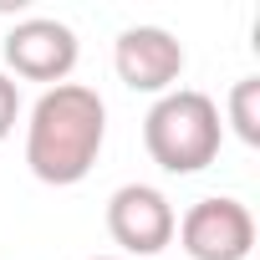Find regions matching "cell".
I'll use <instances>...</instances> for the list:
<instances>
[{"label": "cell", "instance_id": "cell-1", "mask_svg": "<svg viewBox=\"0 0 260 260\" xmlns=\"http://www.w3.org/2000/svg\"><path fill=\"white\" fill-rule=\"evenodd\" d=\"M107 143V102L87 82H56L36 97L26 117V169L51 184L72 189L97 169V153Z\"/></svg>", "mask_w": 260, "mask_h": 260}, {"label": "cell", "instance_id": "cell-2", "mask_svg": "<svg viewBox=\"0 0 260 260\" xmlns=\"http://www.w3.org/2000/svg\"><path fill=\"white\" fill-rule=\"evenodd\" d=\"M224 143V122H219V102L199 87H174L164 97H153L148 117H143V148L148 158L184 179V174H204L219 158Z\"/></svg>", "mask_w": 260, "mask_h": 260}, {"label": "cell", "instance_id": "cell-3", "mask_svg": "<svg viewBox=\"0 0 260 260\" xmlns=\"http://www.w3.org/2000/svg\"><path fill=\"white\" fill-rule=\"evenodd\" d=\"M179 245L189 260H250L255 250V214L235 194L194 199L179 219Z\"/></svg>", "mask_w": 260, "mask_h": 260}, {"label": "cell", "instance_id": "cell-4", "mask_svg": "<svg viewBox=\"0 0 260 260\" xmlns=\"http://www.w3.org/2000/svg\"><path fill=\"white\" fill-rule=\"evenodd\" d=\"M179 214L169 204L164 189L153 184H122L107 199V235L122 250V260H138V255H164L174 245Z\"/></svg>", "mask_w": 260, "mask_h": 260}, {"label": "cell", "instance_id": "cell-5", "mask_svg": "<svg viewBox=\"0 0 260 260\" xmlns=\"http://www.w3.org/2000/svg\"><path fill=\"white\" fill-rule=\"evenodd\" d=\"M82 46H77V31L56 16H26L6 31V77H21V82H41V87H56L72 77Z\"/></svg>", "mask_w": 260, "mask_h": 260}, {"label": "cell", "instance_id": "cell-6", "mask_svg": "<svg viewBox=\"0 0 260 260\" xmlns=\"http://www.w3.org/2000/svg\"><path fill=\"white\" fill-rule=\"evenodd\" d=\"M184 41L164 26H127L117 41H112V72L127 92H148V97H164L174 92V82L184 77Z\"/></svg>", "mask_w": 260, "mask_h": 260}, {"label": "cell", "instance_id": "cell-7", "mask_svg": "<svg viewBox=\"0 0 260 260\" xmlns=\"http://www.w3.org/2000/svg\"><path fill=\"white\" fill-rule=\"evenodd\" d=\"M224 122L235 127L240 143H260V77H240L230 87V102H224Z\"/></svg>", "mask_w": 260, "mask_h": 260}, {"label": "cell", "instance_id": "cell-8", "mask_svg": "<svg viewBox=\"0 0 260 260\" xmlns=\"http://www.w3.org/2000/svg\"><path fill=\"white\" fill-rule=\"evenodd\" d=\"M16 122H21V82L0 72V143L16 133Z\"/></svg>", "mask_w": 260, "mask_h": 260}, {"label": "cell", "instance_id": "cell-9", "mask_svg": "<svg viewBox=\"0 0 260 260\" xmlns=\"http://www.w3.org/2000/svg\"><path fill=\"white\" fill-rule=\"evenodd\" d=\"M92 260H122V255H92Z\"/></svg>", "mask_w": 260, "mask_h": 260}]
</instances>
